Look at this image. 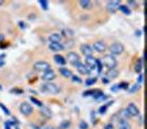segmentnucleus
<instances>
[{
  "mask_svg": "<svg viewBox=\"0 0 147 129\" xmlns=\"http://www.w3.org/2000/svg\"><path fill=\"white\" fill-rule=\"evenodd\" d=\"M101 62H102V64L105 65V66H106L107 69H110V70L115 69V67H116V65H117V60L113 56V55H111V54L105 55Z\"/></svg>",
  "mask_w": 147,
  "mask_h": 129,
  "instance_id": "obj_1",
  "label": "nucleus"
},
{
  "mask_svg": "<svg viewBox=\"0 0 147 129\" xmlns=\"http://www.w3.org/2000/svg\"><path fill=\"white\" fill-rule=\"evenodd\" d=\"M41 89L45 92V93H50V94H58L60 92V87L55 84H53L51 82H48L43 85L41 86Z\"/></svg>",
  "mask_w": 147,
  "mask_h": 129,
  "instance_id": "obj_2",
  "label": "nucleus"
},
{
  "mask_svg": "<svg viewBox=\"0 0 147 129\" xmlns=\"http://www.w3.org/2000/svg\"><path fill=\"white\" fill-rule=\"evenodd\" d=\"M125 50V48H124V45L123 44H121V43H114V44H112L110 46V52H111V55H119V54H122L123 52Z\"/></svg>",
  "mask_w": 147,
  "mask_h": 129,
  "instance_id": "obj_3",
  "label": "nucleus"
},
{
  "mask_svg": "<svg viewBox=\"0 0 147 129\" xmlns=\"http://www.w3.org/2000/svg\"><path fill=\"white\" fill-rule=\"evenodd\" d=\"M33 69L38 72H47L51 70V66L49 63H47L44 61H38L37 63H34V65H33Z\"/></svg>",
  "mask_w": 147,
  "mask_h": 129,
  "instance_id": "obj_4",
  "label": "nucleus"
},
{
  "mask_svg": "<svg viewBox=\"0 0 147 129\" xmlns=\"http://www.w3.org/2000/svg\"><path fill=\"white\" fill-rule=\"evenodd\" d=\"M126 110L128 112V114L131 115V117H137V116H140V109H138V107L134 103H129L127 108H126Z\"/></svg>",
  "mask_w": 147,
  "mask_h": 129,
  "instance_id": "obj_5",
  "label": "nucleus"
},
{
  "mask_svg": "<svg viewBox=\"0 0 147 129\" xmlns=\"http://www.w3.org/2000/svg\"><path fill=\"white\" fill-rule=\"evenodd\" d=\"M67 61L72 65H74V66H78V65L81 63V62H80V56H79V54H76V53H74V52H70V53L67 54Z\"/></svg>",
  "mask_w": 147,
  "mask_h": 129,
  "instance_id": "obj_6",
  "label": "nucleus"
},
{
  "mask_svg": "<svg viewBox=\"0 0 147 129\" xmlns=\"http://www.w3.org/2000/svg\"><path fill=\"white\" fill-rule=\"evenodd\" d=\"M119 7V1H116V0H112V1H109L107 5H106V8H107V11L111 12V13H114L116 10Z\"/></svg>",
  "mask_w": 147,
  "mask_h": 129,
  "instance_id": "obj_7",
  "label": "nucleus"
},
{
  "mask_svg": "<svg viewBox=\"0 0 147 129\" xmlns=\"http://www.w3.org/2000/svg\"><path fill=\"white\" fill-rule=\"evenodd\" d=\"M20 112H21V114L29 116L32 113V106L30 105L29 103H22L20 105Z\"/></svg>",
  "mask_w": 147,
  "mask_h": 129,
  "instance_id": "obj_8",
  "label": "nucleus"
},
{
  "mask_svg": "<svg viewBox=\"0 0 147 129\" xmlns=\"http://www.w3.org/2000/svg\"><path fill=\"white\" fill-rule=\"evenodd\" d=\"M80 49H81V52L85 56H92V54H93V49H92L91 45H88V44H82Z\"/></svg>",
  "mask_w": 147,
  "mask_h": 129,
  "instance_id": "obj_9",
  "label": "nucleus"
},
{
  "mask_svg": "<svg viewBox=\"0 0 147 129\" xmlns=\"http://www.w3.org/2000/svg\"><path fill=\"white\" fill-rule=\"evenodd\" d=\"M55 79V73L52 71V70H49V71L44 72L43 75H42V79L43 81H47V82H51Z\"/></svg>",
  "mask_w": 147,
  "mask_h": 129,
  "instance_id": "obj_10",
  "label": "nucleus"
},
{
  "mask_svg": "<svg viewBox=\"0 0 147 129\" xmlns=\"http://www.w3.org/2000/svg\"><path fill=\"white\" fill-rule=\"evenodd\" d=\"M92 49L95 50L96 52H98V53H102V52L105 51L106 46H105V43L104 42H102V41H97V42L94 43V45H93Z\"/></svg>",
  "mask_w": 147,
  "mask_h": 129,
  "instance_id": "obj_11",
  "label": "nucleus"
},
{
  "mask_svg": "<svg viewBox=\"0 0 147 129\" xmlns=\"http://www.w3.org/2000/svg\"><path fill=\"white\" fill-rule=\"evenodd\" d=\"M96 63H97V60L93 56H86L85 58V65L90 67V69H93V67H96Z\"/></svg>",
  "mask_w": 147,
  "mask_h": 129,
  "instance_id": "obj_12",
  "label": "nucleus"
},
{
  "mask_svg": "<svg viewBox=\"0 0 147 129\" xmlns=\"http://www.w3.org/2000/svg\"><path fill=\"white\" fill-rule=\"evenodd\" d=\"M49 48L53 52H59V51H62L64 49V46H63L62 43H50L49 44Z\"/></svg>",
  "mask_w": 147,
  "mask_h": 129,
  "instance_id": "obj_13",
  "label": "nucleus"
},
{
  "mask_svg": "<svg viewBox=\"0 0 147 129\" xmlns=\"http://www.w3.org/2000/svg\"><path fill=\"white\" fill-rule=\"evenodd\" d=\"M118 75V71L115 70V69H112V70H109V72L106 73V79H116Z\"/></svg>",
  "mask_w": 147,
  "mask_h": 129,
  "instance_id": "obj_14",
  "label": "nucleus"
},
{
  "mask_svg": "<svg viewBox=\"0 0 147 129\" xmlns=\"http://www.w3.org/2000/svg\"><path fill=\"white\" fill-rule=\"evenodd\" d=\"M76 69H78V71L80 72L81 74H90V67H88L85 64H82V63H80V64L76 66Z\"/></svg>",
  "mask_w": 147,
  "mask_h": 129,
  "instance_id": "obj_15",
  "label": "nucleus"
},
{
  "mask_svg": "<svg viewBox=\"0 0 147 129\" xmlns=\"http://www.w3.org/2000/svg\"><path fill=\"white\" fill-rule=\"evenodd\" d=\"M49 40L51 43H60L61 41V34L59 33H52L51 36H49Z\"/></svg>",
  "mask_w": 147,
  "mask_h": 129,
  "instance_id": "obj_16",
  "label": "nucleus"
},
{
  "mask_svg": "<svg viewBox=\"0 0 147 129\" xmlns=\"http://www.w3.org/2000/svg\"><path fill=\"white\" fill-rule=\"evenodd\" d=\"M53 58H54L55 63H58V64H60V65H65L66 64L65 58L62 56V55H60V54H55Z\"/></svg>",
  "mask_w": 147,
  "mask_h": 129,
  "instance_id": "obj_17",
  "label": "nucleus"
},
{
  "mask_svg": "<svg viewBox=\"0 0 147 129\" xmlns=\"http://www.w3.org/2000/svg\"><path fill=\"white\" fill-rule=\"evenodd\" d=\"M118 125H119V129H131L129 122H127V120H125V119H119Z\"/></svg>",
  "mask_w": 147,
  "mask_h": 129,
  "instance_id": "obj_18",
  "label": "nucleus"
},
{
  "mask_svg": "<svg viewBox=\"0 0 147 129\" xmlns=\"http://www.w3.org/2000/svg\"><path fill=\"white\" fill-rule=\"evenodd\" d=\"M60 73H61V75H63L66 79L72 77V72L70 71V70H67V69H65V67H61L60 69Z\"/></svg>",
  "mask_w": 147,
  "mask_h": 129,
  "instance_id": "obj_19",
  "label": "nucleus"
},
{
  "mask_svg": "<svg viewBox=\"0 0 147 129\" xmlns=\"http://www.w3.org/2000/svg\"><path fill=\"white\" fill-rule=\"evenodd\" d=\"M41 114L45 116V117H51L52 116V112L50 110V108L45 107V106H42L41 107Z\"/></svg>",
  "mask_w": 147,
  "mask_h": 129,
  "instance_id": "obj_20",
  "label": "nucleus"
},
{
  "mask_svg": "<svg viewBox=\"0 0 147 129\" xmlns=\"http://www.w3.org/2000/svg\"><path fill=\"white\" fill-rule=\"evenodd\" d=\"M80 6H81L83 9H91L92 2L88 1V0H82V1H80Z\"/></svg>",
  "mask_w": 147,
  "mask_h": 129,
  "instance_id": "obj_21",
  "label": "nucleus"
},
{
  "mask_svg": "<svg viewBox=\"0 0 147 129\" xmlns=\"http://www.w3.org/2000/svg\"><path fill=\"white\" fill-rule=\"evenodd\" d=\"M143 60L144 58H140V61L136 63V65H135V72L136 73H140L142 72V69H143Z\"/></svg>",
  "mask_w": 147,
  "mask_h": 129,
  "instance_id": "obj_22",
  "label": "nucleus"
},
{
  "mask_svg": "<svg viewBox=\"0 0 147 129\" xmlns=\"http://www.w3.org/2000/svg\"><path fill=\"white\" fill-rule=\"evenodd\" d=\"M118 9H119V10H121L123 13L131 14V10H129V8L126 7V6H119V7H118Z\"/></svg>",
  "mask_w": 147,
  "mask_h": 129,
  "instance_id": "obj_23",
  "label": "nucleus"
},
{
  "mask_svg": "<svg viewBox=\"0 0 147 129\" xmlns=\"http://www.w3.org/2000/svg\"><path fill=\"white\" fill-rule=\"evenodd\" d=\"M96 77H90V79H88L86 81H85V85H88V86H91V85H93V84H95L96 83Z\"/></svg>",
  "mask_w": 147,
  "mask_h": 129,
  "instance_id": "obj_24",
  "label": "nucleus"
},
{
  "mask_svg": "<svg viewBox=\"0 0 147 129\" xmlns=\"http://www.w3.org/2000/svg\"><path fill=\"white\" fill-rule=\"evenodd\" d=\"M39 3H40V6H41V8H42L43 10H48V9H49V2H48V1L40 0V1H39Z\"/></svg>",
  "mask_w": 147,
  "mask_h": 129,
  "instance_id": "obj_25",
  "label": "nucleus"
},
{
  "mask_svg": "<svg viewBox=\"0 0 147 129\" xmlns=\"http://www.w3.org/2000/svg\"><path fill=\"white\" fill-rule=\"evenodd\" d=\"M30 100H31L33 104H36L37 106H39V107H42V106H43V104H42L40 100H38L37 98H34V97H30Z\"/></svg>",
  "mask_w": 147,
  "mask_h": 129,
  "instance_id": "obj_26",
  "label": "nucleus"
},
{
  "mask_svg": "<svg viewBox=\"0 0 147 129\" xmlns=\"http://www.w3.org/2000/svg\"><path fill=\"white\" fill-rule=\"evenodd\" d=\"M140 89V85L138 84H135V85L132 86V88H129L128 91H129V93H135L136 91H138Z\"/></svg>",
  "mask_w": 147,
  "mask_h": 129,
  "instance_id": "obj_27",
  "label": "nucleus"
},
{
  "mask_svg": "<svg viewBox=\"0 0 147 129\" xmlns=\"http://www.w3.org/2000/svg\"><path fill=\"white\" fill-rule=\"evenodd\" d=\"M69 127H70V122H62L60 129H67Z\"/></svg>",
  "mask_w": 147,
  "mask_h": 129,
  "instance_id": "obj_28",
  "label": "nucleus"
},
{
  "mask_svg": "<svg viewBox=\"0 0 147 129\" xmlns=\"http://www.w3.org/2000/svg\"><path fill=\"white\" fill-rule=\"evenodd\" d=\"M110 105V104H109ZM109 105H104V106H102V107H100V109H98V112H100V114H105L106 113V109H107V107H109Z\"/></svg>",
  "mask_w": 147,
  "mask_h": 129,
  "instance_id": "obj_29",
  "label": "nucleus"
},
{
  "mask_svg": "<svg viewBox=\"0 0 147 129\" xmlns=\"http://www.w3.org/2000/svg\"><path fill=\"white\" fill-rule=\"evenodd\" d=\"M0 107H1V109H2V110H3L5 113H6V115H8V116L10 115V110H9V109H8L7 107H5V105H3L2 103H0Z\"/></svg>",
  "mask_w": 147,
  "mask_h": 129,
  "instance_id": "obj_30",
  "label": "nucleus"
},
{
  "mask_svg": "<svg viewBox=\"0 0 147 129\" xmlns=\"http://www.w3.org/2000/svg\"><path fill=\"white\" fill-rule=\"evenodd\" d=\"M79 127H80V129H88V125L85 122H80V125H79Z\"/></svg>",
  "mask_w": 147,
  "mask_h": 129,
  "instance_id": "obj_31",
  "label": "nucleus"
},
{
  "mask_svg": "<svg viewBox=\"0 0 147 129\" xmlns=\"http://www.w3.org/2000/svg\"><path fill=\"white\" fill-rule=\"evenodd\" d=\"M72 81L75 82V83H81L82 82V79L79 76H74V75H72Z\"/></svg>",
  "mask_w": 147,
  "mask_h": 129,
  "instance_id": "obj_32",
  "label": "nucleus"
},
{
  "mask_svg": "<svg viewBox=\"0 0 147 129\" xmlns=\"http://www.w3.org/2000/svg\"><path fill=\"white\" fill-rule=\"evenodd\" d=\"M143 81H144V76H143V74H140V76H138V79H137V84H138V85L142 84Z\"/></svg>",
  "mask_w": 147,
  "mask_h": 129,
  "instance_id": "obj_33",
  "label": "nucleus"
},
{
  "mask_svg": "<svg viewBox=\"0 0 147 129\" xmlns=\"http://www.w3.org/2000/svg\"><path fill=\"white\" fill-rule=\"evenodd\" d=\"M122 113H123V117H125V118H129V117H131V115L128 114V112H127L126 109H124Z\"/></svg>",
  "mask_w": 147,
  "mask_h": 129,
  "instance_id": "obj_34",
  "label": "nucleus"
},
{
  "mask_svg": "<svg viewBox=\"0 0 147 129\" xmlns=\"http://www.w3.org/2000/svg\"><path fill=\"white\" fill-rule=\"evenodd\" d=\"M127 83H121V84H118V87L119 88H123V89H126L127 88Z\"/></svg>",
  "mask_w": 147,
  "mask_h": 129,
  "instance_id": "obj_35",
  "label": "nucleus"
},
{
  "mask_svg": "<svg viewBox=\"0 0 147 129\" xmlns=\"http://www.w3.org/2000/svg\"><path fill=\"white\" fill-rule=\"evenodd\" d=\"M93 94H94V91H88V92H84L83 93V96H88V95H92L93 96Z\"/></svg>",
  "mask_w": 147,
  "mask_h": 129,
  "instance_id": "obj_36",
  "label": "nucleus"
},
{
  "mask_svg": "<svg viewBox=\"0 0 147 129\" xmlns=\"http://www.w3.org/2000/svg\"><path fill=\"white\" fill-rule=\"evenodd\" d=\"M111 89H112V92H117L118 89H119V87H118V85H114Z\"/></svg>",
  "mask_w": 147,
  "mask_h": 129,
  "instance_id": "obj_37",
  "label": "nucleus"
},
{
  "mask_svg": "<svg viewBox=\"0 0 147 129\" xmlns=\"http://www.w3.org/2000/svg\"><path fill=\"white\" fill-rule=\"evenodd\" d=\"M105 129H113V124L111 122L109 125H106V126H105Z\"/></svg>",
  "mask_w": 147,
  "mask_h": 129,
  "instance_id": "obj_38",
  "label": "nucleus"
},
{
  "mask_svg": "<svg viewBox=\"0 0 147 129\" xmlns=\"http://www.w3.org/2000/svg\"><path fill=\"white\" fill-rule=\"evenodd\" d=\"M37 129H55L54 127H50V126H45V127H40V128Z\"/></svg>",
  "mask_w": 147,
  "mask_h": 129,
  "instance_id": "obj_39",
  "label": "nucleus"
},
{
  "mask_svg": "<svg viewBox=\"0 0 147 129\" xmlns=\"http://www.w3.org/2000/svg\"><path fill=\"white\" fill-rule=\"evenodd\" d=\"M19 26L21 29H26V23H23V22H19Z\"/></svg>",
  "mask_w": 147,
  "mask_h": 129,
  "instance_id": "obj_40",
  "label": "nucleus"
},
{
  "mask_svg": "<svg viewBox=\"0 0 147 129\" xmlns=\"http://www.w3.org/2000/svg\"><path fill=\"white\" fill-rule=\"evenodd\" d=\"M135 33H136V36H142V31H140V30H137V31H136Z\"/></svg>",
  "mask_w": 147,
  "mask_h": 129,
  "instance_id": "obj_41",
  "label": "nucleus"
},
{
  "mask_svg": "<svg viewBox=\"0 0 147 129\" xmlns=\"http://www.w3.org/2000/svg\"><path fill=\"white\" fill-rule=\"evenodd\" d=\"M102 81H103L104 83H109V79H106V77H103V79H102Z\"/></svg>",
  "mask_w": 147,
  "mask_h": 129,
  "instance_id": "obj_42",
  "label": "nucleus"
},
{
  "mask_svg": "<svg viewBox=\"0 0 147 129\" xmlns=\"http://www.w3.org/2000/svg\"><path fill=\"white\" fill-rule=\"evenodd\" d=\"M3 38H5V36H2V34H0V41H1V40H3Z\"/></svg>",
  "mask_w": 147,
  "mask_h": 129,
  "instance_id": "obj_43",
  "label": "nucleus"
},
{
  "mask_svg": "<svg viewBox=\"0 0 147 129\" xmlns=\"http://www.w3.org/2000/svg\"><path fill=\"white\" fill-rule=\"evenodd\" d=\"M0 65H3V61L2 60H0Z\"/></svg>",
  "mask_w": 147,
  "mask_h": 129,
  "instance_id": "obj_44",
  "label": "nucleus"
}]
</instances>
